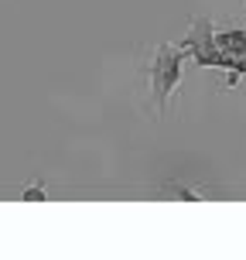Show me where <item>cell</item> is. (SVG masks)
<instances>
[{
  "label": "cell",
  "mask_w": 246,
  "mask_h": 260,
  "mask_svg": "<svg viewBox=\"0 0 246 260\" xmlns=\"http://www.w3.org/2000/svg\"><path fill=\"white\" fill-rule=\"evenodd\" d=\"M182 58H185L182 48H171V45H161V48H157V58H154V65H151V86H154L157 110L168 106V96L174 92V86L182 82Z\"/></svg>",
  "instance_id": "cell-1"
},
{
  "label": "cell",
  "mask_w": 246,
  "mask_h": 260,
  "mask_svg": "<svg viewBox=\"0 0 246 260\" xmlns=\"http://www.w3.org/2000/svg\"><path fill=\"white\" fill-rule=\"evenodd\" d=\"M185 55H192L198 65H216L219 69V52H216V31H212V21H195L188 38L178 45Z\"/></svg>",
  "instance_id": "cell-2"
},
{
  "label": "cell",
  "mask_w": 246,
  "mask_h": 260,
  "mask_svg": "<svg viewBox=\"0 0 246 260\" xmlns=\"http://www.w3.org/2000/svg\"><path fill=\"white\" fill-rule=\"evenodd\" d=\"M216 52H219V69L229 72H246V31L233 27V31H222L216 35Z\"/></svg>",
  "instance_id": "cell-3"
},
{
  "label": "cell",
  "mask_w": 246,
  "mask_h": 260,
  "mask_svg": "<svg viewBox=\"0 0 246 260\" xmlns=\"http://www.w3.org/2000/svg\"><path fill=\"white\" fill-rule=\"evenodd\" d=\"M41 199H45V188H41V185H31L24 192V202H41Z\"/></svg>",
  "instance_id": "cell-4"
}]
</instances>
